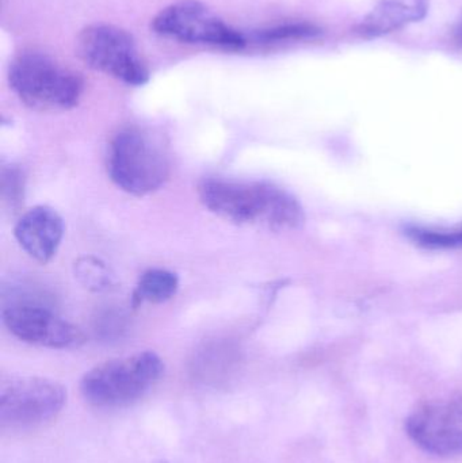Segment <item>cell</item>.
Here are the masks:
<instances>
[{
  "instance_id": "obj_8",
  "label": "cell",
  "mask_w": 462,
  "mask_h": 463,
  "mask_svg": "<svg viewBox=\"0 0 462 463\" xmlns=\"http://www.w3.org/2000/svg\"><path fill=\"white\" fill-rule=\"evenodd\" d=\"M2 320L16 339L38 347L67 350L84 343L83 332L78 326L37 299H14L3 307Z\"/></svg>"
},
{
  "instance_id": "obj_3",
  "label": "cell",
  "mask_w": 462,
  "mask_h": 463,
  "mask_svg": "<svg viewBox=\"0 0 462 463\" xmlns=\"http://www.w3.org/2000/svg\"><path fill=\"white\" fill-rule=\"evenodd\" d=\"M8 84L24 105L38 111L70 110L78 105L84 90L78 73L38 51L14 57Z\"/></svg>"
},
{
  "instance_id": "obj_15",
  "label": "cell",
  "mask_w": 462,
  "mask_h": 463,
  "mask_svg": "<svg viewBox=\"0 0 462 463\" xmlns=\"http://www.w3.org/2000/svg\"><path fill=\"white\" fill-rule=\"evenodd\" d=\"M409 236L418 244L426 248H434V250L462 247V230L433 231L412 228L409 230Z\"/></svg>"
},
{
  "instance_id": "obj_9",
  "label": "cell",
  "mask_w": 462,
  "mask_h": 463,
  "mask_svg": "<svg viewBox=\"0 0 462 463\" xmlns=\"http://www.w3.org/2000/svg\"><path fill=\"white\" fill-rule=\"evenodd\" d=\"M410 439L433 456L462 454V397L428 402L406 420Z\"/></svg>"
},
{
  "instance_id": "obj_17",
  "label": "cell",
  "mask_w": 462,
  "mask_h": 463,
  "mask_svg": "<svg viewBox=\"0 0 462 463\" xmlns=\"http://www.w3.org/2000/svg\"><path fill=\"white\" fill-rule=\"evenodd\" d=\"M456 37H457L458 43L462 45V13L460 18H458L457 24H456Z\"/></svg>"
},
{
  "instance_id": "obj_6",
  "label": "cell",
  "mask_w": 462,
  "mask_h": 463,
  "mask_svg": "<svg viewBox=\"0 0 462 463\" xmlns=\"http://www.w3.org/2000/svg\"><path fill=\"white\" fill-rule=\"evenodd\" d=\"M156 34L179 43L241 51L249 38L198 0H181L163 8L152 21Z\"/></svg>"
},
{
  "instance_id": "obj_12",
  "label": "cell",
  "mask_w": 462,
  "mask_h": 463,
  "mask_svg": "<svg viewBox=\"0 0 462 463\" xmlns=\"http://www.w3.org/2000/svg\"><path fill=\"white\" fill-rule=\"evenodd\" d=\"M179 288V278L175 272L165 269H146L136 286L133 304L144 302L162 304L175 296Z\"/></svg>"
},
{
  "instance_id": "obj_10",
  "label": "cell",
  "mask_w": 462,
  "mask_h": 463,
  "mask_svg": "<svg viewBox=\"0 0 462 463\" xmlns=\"http://www.w3.org/2000/svg\"><path fill=\"white\" fill-rule=\"evenodd\" d=\"M22 250L40 263H48L56 256L64 236V222L54 209L35 206L27 211L14 228Z\"/></svg>"
},
{
  "instance_id": "obj_13",
  "label": "cell",
  "mask_w": 462,
  "mask_h": 463,
  "mask_svg": "<svg viewBox=\"0 0 462 463\" xmlns=\"http://www.w3.org/2000/svg\"><path fill=\"white\" fill-rule=\"evenodd\" d=\"M322 34L323 30L316 24H308V22H292V24H276V26L255 30L250 35V41H252L255 45L276 46L319 40Z\"/></svg>"
},
{
  "instance_id": "obj_16",
  "label": "cell",
  "mask_w": 462,
  "mask_h": 463,
  "mask_svg": "<svg viewBox=\"0 0 462 463\" xmlns=\"http://www.w3.org/2000/svg\"><path fill=\"white\" fill-rule=\"evenodd\" d=\"M24 175L15 165H8L2 171V197L11 208L19 205L24 198Z\"/></svg>"
},
{
  "instance_id": "obj_1",
  "label": "cell",
  "mask_w": 462,
  "mask_h": 463,
  "mask_svg": "<svg viewBox=\"0 0 462 463\" xmlns=\"http://www.w3.org/2000/svg\"><path fill=\"white\" fill-rule=\"evenodd\" d=\"M201 203L214 216L240 227L297 230L304 222L298 201L269 182L209 178L198 186Z\"/></svg>"
},
{
  "instance_id": "obj_7",
  "label": "cell",
  "mask_w": 462,
  "mask_h": 463,
  "mask_svg": "<svg viewBox=\"0 0 462 463\" xmlns=\"http://www.w3.org/2000/svg\"><path fill=\"white\" fill-rule=\"evenodd\" d=\"M67 402L61 383L42 377H16L0 386L2 430L35 429L53 420Z\"/></svg>"
},
{
  "instance_id": "obj_2",
  "label": "cell",
  "mask_w": 462,
  "mask_h": 463,
  "mask_svg": "<svg viewBox=\"0 0 462 463\" xmlns=\"http://www.w3.org/2000/svg\"><path fill=\"white\" fill-rule=\"evenodd\" d=\"M165 374V362L154 351L98 364L80 381L83 399L103 410L125 408L143 399Z\"/></svg>"
},
{
  "instance_id": "obj_4",
  "label": "cell",
  "mask_w": 462,
  "mask_h": 463,
  "mask_svg": "<svg viewBox=\"0 0 462 463\" xmlns=\"http://www.w3.org/2000/svg\"><path fill=\"white\" fill-rule=\"evenodd\" d=\"M108 171L117 187L144 197L165 186L170 176V160L156 136L141 128H125L111 141Z\"/></svg>"
},
{
  "instance_id": "obj_5",
  "label": "cell",
  "mask_w": 462,
  "mask_h": 463,
  "mask_svg": "<svg viewBox=\"0 0 462 463\" xmlns=\"http://www.w3.org/2000/svg\"><path fill=\"white\" fill-rule=\"evenodd\" d=\"M76 51L81 61L127 86H144L149 70L127 30L113 24H95L79 34Z\"/></svg>"
},
{
  "instance_id": "obj_14",
  "label": "cell",
  "mask_w": 462,
  "mask_h": 463,
  "mask_svg": "<svg viewBox=\"0 0 462 463\" xmlns=\"http://www.w3.org/2000/svg\"><path fill=\"white\" fill-rule=\"evenodd\" d=\"M73 271L80 285L94 293H105L117 286V278L110 267L95 256L79 258L73 264Z\"/></svg>"
},
{
  "instance_id": "obj_11",
  "label": "cell",
  "mask_w": 462,
  "mask_h": 463,
  "mask_svg": "<svg viewBox=\"0 0 462 463\" xmlns=\"http://www.w3.org/2000/svg\"><path fill=\"white\" fill-rule=\"evenodd\" d=\"M428 11L429 0H380L355 30L361 37H382L407 24L422 21Z\"/></svg>"
}]
</instances>
